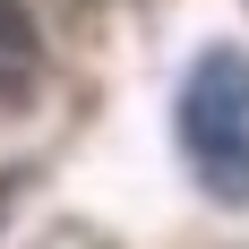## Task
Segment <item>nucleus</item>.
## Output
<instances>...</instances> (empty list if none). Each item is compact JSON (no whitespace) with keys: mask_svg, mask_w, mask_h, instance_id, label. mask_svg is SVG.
<instances>
[{"mask_svg":"<svg viewBox=\"0 0 249 249\" xmlns=\"http://www.w3.org/2000/svg\"><path fill=\"white\" fill-rule=\"evenodd\" d=\"M35 60H43V35L26 18V0H0V95H18L35 77Z\"/></svg>","mask_w":249,"mask_h":249,"instance_id":"f03ea898","label":"nucleus"},{"mask_svg":"<svg viewBox=\"0 0 249 249\" xmlns=\"http://www.w3.org/2000/svg\"><path fill=\"white\" fill-rule=\"evenodd\" d=\"M180 155L215 198H249V60L232 43L198 52V69L180 77Z\"/></svg>","mask_w":249,"mask_h":249,"instance_id":"f257e3e1","label":"nucleus"},{"mask_svg":"<svg viewBox=\"0 0 249 249\" xmlns=\"http://www.w3.org/2000/svg\"><path fill=\"white\" fill-rule=\"evenodd\" d=\"M9 198H18V189H9V180H0V215H9Z\"/></svg>","mask_w":249,"mask_h":249,"instance_id":"7ed1b4c3","label":"nucleus"}]
</instances>
